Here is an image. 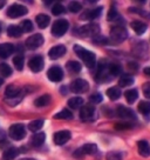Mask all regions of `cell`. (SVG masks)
Returning a JSON list of instances; mask_svg holds the SVG:
<instances>
[{"mask_svg": "<svg viewBox=\"0 0 150 160\" xmlns=\"http://www.w3.org/2000/svg\"><path fill=\"white\" fill-rule=\"evenodd\" d=\"M74 52L80 57V59L85 62V65L88 68H94L96 65V57L93 52L86 50L85 47L80 45H74Z\"/></svg>", "mask_w": 150, "mask_h": 160, "instance_id": "1", "label": "cell"}, {"mask_svg": "<svg viewBox=\"0 0 150 160\" xmlns=\"http://www.w3.org/2000/svg\"><path fill=\"white\" fill-rule=\"evenodd\" d=\"M110 38L115 44H120L128 38V32L123 26H114L110 30Z\"/></svg>", "mask_w": 150, "mask_h": 160, "instance_id": "2", "label": "cell"}, {"mask_svg": "<svg viewBox=\"0 0 150 160\" xmlns=\"http://www.w3.org/2000/svg\"><path fill=\"white\" fill-rule=\"evenodd\" d=\"M69 28V22L66 19L56 20L52 26V34L54 37H62Z\"/></svg>", "mask_w": 150, "mask_h": 160, "instance_id": "3", "label": "cell"}, {"mask_svg": "<svg viewBox=\"0 0 150 160\" xmlns=\"http://www.w3.org/2000/svg\"><path fill=\"white\" fill-rule=\"evenodd\" d=\"M8 134L13 140H22L26 137L25 126L22 124H14L10 127Z\"/></svg>", "mask_w": 150, "mask_h": 160, "instance_id": "4", "label": "cell"}, {"mask_svg": "<svg viewBox=\"0 0 150 160\" xmlns=\"http://www.w3.org/2000/svg\"><path fill=\"white\" fill-rule=\"evenodd\" d=\"M69 88L73 93H83V92L88 91L89 84L85 79H75L70 82Z\"/></svg>", "mask_w": 150, "mask_h": 160, "instance_id": "5", "label": "cell"}, {"mask_svg": "<svg viewBox=\"0 0 150 160\" xmlns=\"http://www.w3.org/2000/svg\"><path fill=\"white\" fill-rule=\"evenodd\" d=\"M100 32V26L97 24H88L86 26H82L79 28V34L82 37H94L99 34Z\"/></svg>", "mask_w": 150, "mask_h": 160, "instance_id": "6", "label": "cell"}, {"mask_svg": "<svg viewBox=\"0 0 150 160\" xmlns=\"http://www.w3.org/2000/svg\"><path fill=\"white\" fill-rule=\"evenodd\" d=\"M27 13H28L27 7H25L24 5H20V4H13L7 10V15L11 18H19V17L26 15Z\"/></svg>", "mask_w": 150, "mask_h": 160, "instance_id": "7", "label": "cell"}, {"mask_svg": "<svg viewBox=\"0 0 150 160\" xmlns=\"http://www.w3.org/2000/svg\"><path fill=\"white\" fill-rule=\"evenodd\" d=\"M96 110L93 105H83L80 110V119L83 121H91L95 118Z\"/></svg>", "mask_w": 150, "mask_h": 160, "instance_id": "8", "label": "cell"}, {"mask_svg": "<svg viewBox=\"0 0 150 160\" xmlns=\"http://www.w3.org/2000/svg\"><path fill=\"white\" fill-rule=\"evenodd\" d=\"M72 138V133L69 131H59L56 132L54 135H53V140H54V144L55 145H65L66 142H68Z\"/></svg>", "mask_w": 150, "mask_h": 160, "instance_id": "9", "label": "cell"}, {"mask_svg": "<svg viewBox=\"0 0 150 160\" xmlns=\"http://www.w3.org/2000/svg\"><path fill=\"white\" fill-rule=\"evenodd\" d=\"M47 77L53 82H59L63 79V71L59 66H53L47 72Z\"/></svg>", "mask_w": 150, "mask_h": 160, "instance_id": "10", "label": "cell"}, {"mask_svg": "<svg viewBox=\"0 0 150 160\" xmlns=\"http://www.w3.org/2000/svg\"><path fill=\"white\" fill-rule=\"evenodd\" d=\"M44 64H45V62H44V58H42L41 55H35V57H33V58L30 60L28 66H30V68L32 72L38 73V72L42 71Z\"/></svg>", "mask_w": 150, "mask_h": 160, "instance_id": "11", "label": "cell"}, {"mask_svg": "<svg viewBox=\"0 0 150 160\" xmlns=\"http://www.w3.org/2000/svg\"><path fill=\"white\" fill-rule=\"evenodd\" d=\"M42 44H44V37L41 34H34L26 40V46L30 50H35V48L40 47Z\"/></svg>", "mask_w": 150, "mask_h": 160, "instance_id": "12", "label": "cell"}, {"mask_svg": "<svg viewBox=\"0 0 150 160\" xmlns=\"http://www.w3.org/2000/svg\"><path fill=\"white\" fill-rule=\"evenodd\" d=\"M116 113L117 115L122 118V119H125V120H136V114L134 113V111L131 110V108H128V107H125V106H119L117 107V110H116Z\"/></svg>", "mask_w": 150, "mask_h": 160, "instance_id": "13", "label": "cell"}, {"mask_svg": "<svg viewBox=\"0 0 150 160\" xmlns=\"http://www.w3.org/2000/svg\"><path fill=\"white\" fill-rule=\"evenodd\" d=\"M6 99H15V98H22V91L15 85H10L7 86V88L5 91Z\"/></svg>", "mask_w": 150, "mask_h": 160, "instance_id": "14", "label": "cell"}, {"mask_svg": "<svg viewBox=\"0 0 150 160\" xmlns=\"http://www.w3.org/2000/svg\"><path fill=\"white\" fill-rule=\"evenodd\" d=\"M66 52H67V48H66L63 45H56L49 50L48 57H49L52 60L59 59V58H61L63 54H66Z\"/></svg>", "mask_w": 150, "mask_h": 160, "instance_id": "15", "label": "cell"}, {"mask_svg": "<svg viewBox=\"0 0 150 160\" xmlns=\"http://www.w3.org/2000/svg\"><path fill=\"white\" fill-rule=\"evenodd\" d=\"M102 7H96V8H91V10H87L85 13H82L80 17L81 20H93L99 18L102 13Z\"/></svg>", "mask_w": 150, "mask_h": 160, "instance_id": "16", "label": "cell"}, {"mask_svg": "<svg viewBox=\"0 0 150 160\" xmlns=\"http://www.w3.org/2000/svg\"><path fill=\"white\" fill-rule=\"evenodd\" d=\"M133 50H134V54L136 57L141 58V59H144V58H147V55H148V46H147V44H145L144 41L137 42Z\"/></svg>", "mask_w": 150, "mask_h": 160, "instance_id": "17", "label": "cell"}, {"mask_svg": "<svg viewBox=\"0 0 150 160\" xmlns=\"http://www.w3.org/2000/svg\"><path fill=\"white\" fill-rule=\"evenodd\" d=\"M14 45L10 44V42H4L0 45V58H8L13 52H14Z\"/></svg>", "mask_w": 150, "mask_h": 160, "instance_id": "18", "label": "cell"}, {"mask_svg": "<svg viewBox=\"0 0 150 160\" xmlns=\"http://www.w3.org/2000/svg\"><path fill=\"white\" fill-rule=\"evenodd\" d=\"M130 26H131L133 30L135 31L136 34H138V35H142L143 33H145V31H147V28H148L144 22H142V21H140V20L133 21V22L130 24Z\"/></svg>", "mask_w": 150, "mask_h": 160, "instance_id": "19", "label": "cell"}, {"mask_svg": "<svg viewBox=\"0 0 150 160\" xmlns=\"http://www.w3.org/2000/svg\"><path fill=\"white\" fill-rule=\"evenodd\" d=\"M137 148H138V153L142 157H149L150 155V146L148 144V141L145 140H140L137 142Z\"/></svg>", "mask_w": 150, "mask_h": 160, "instance_id": "20", "label": "cell"}, {"mask_svg": "<svg viewBox=\"0 0 150 160\" xmlns=\"http://www.w3.org/2000/svg\"><path fill=\"white\" fill-rule=\"evenodd\" d=\"M45 139H46V134L44 132H38V133H35L33 137H32V139H30V144L35 147H39L41 146L44 142H45Z\"/></svg>", "mask_w": 150, "mask_h": 160, "instance_id": "21", "label": "cell"}, {"mask_svg": "<svg viewBox=\"0 0 150 160\" xmlns=\"http://www.w3.org/2000/svg\"><path fill=\"white\" fill-rule=\"evenodd\" d=\"M35 21H36V24H38V26H39L40 28H46L47 26L49 25L50 18L47 14H39V15H36Z\"/></svg>", "mask_w": 150, "mask_h": 160, "instance_id": "22", "label": "cell"}, {"mask_svg": "<svg viewBox=\"0 0 150 160\" xmlns=\"http://www.w3.org/2000/svg\"><path fill=\"white\" fill-rule=\"evenodd\" d=\"M50 101H52V97L49 94H44L39 97L38 99H35L34 105L38 106V107H45V106L49 105Z\"/></svg>", "mask_w": 150, "mask_h": 160, "instance_id": "23", "label": "cell"}, {"mask_svg": "<svg viewBox=\"0 0 150 160\" xmlns=\"http://www.w3.org/2000/svg\"><path fill=\"white\" fill-rule=\"evenodd\" d=\"M85 104V100L80 98V97H74V98H70L68 100V106H69L70 108H73V110H77V108H80L82 107Z\"/></svg>", "mask_w": 150, "mask_h": 160, "instance_id": "24", "label": "cell"}, {"mask_svg": "<svg viewBox=\"0 0 150 160\" xmlns=\"http://www.w3.org/2000/svg\"><path fill=\"white\" fill-rule=\"evenodd\" d=\"M80 151L82 152L83 155H91V154H95L97 152V146L95 144H86L80 148Z\"/></svg>", "mask_w": 150, "mask_h": 160, "instance_id": "25", "label": "cell"}, {"mask_svg": "<svg viewBox=\"0 0 150 160\" xmlns=\"http://www.w3.org/2000/svg\"><path fill=\"white\" fill-rule=\"evenodd\" d=\"M125 100L128 101V104H134L136 101V99L138 98V92L135 88H131V90H128L124 93Z\"/></svg>", "mask_w": 150, "mask_h": 160, "instance_id": "26", "label": "cell"}, {"mask_svg": "<svg viewBox=\"0 0 150 160\" xmlns=\"http://www.w3.org/2000/svg\"><path fill=\"white\" fill-rule=\"evenodd\" d=\"M24 31L21 30L20 26H16V25H11L8 28H7V34L12 37V38H18L22 34Z\"/></svg>", "mask_w": 150, "mask_h": 160, "instance_id": "27", "label": "cell"}, {"mask_svg": "<svg viewBox=\"0 0 150 160\" xmlns=\"http://www.w3.org/2000/svg\"><path fill=\"white\" fill-rule=\"evenodd\" d=\"M19 153L18 148L15 147H11V148H7V150L4 152V155H2V159L4 160H13L16 158V155Z\"/></svg>", "mask_w": 150, "mask_h": 160, "instance_id": "28", "label": "cell"}, {"mask_svg": "<svg viewBox=\"0 0 150 160\" xmlns=\"http://www.w3.org/2000/svg\"><path fill=\"white\" fill-rule=\"evenodd\" d=\"M134 84V78L129 74H124L122 75L119 80V85L121 87H127V86H131Z\"/></svg>", "mask_w": 150, "mask_h": 160, "instance_id": "29", "label": "cell"}, {"mask_svg": "<svg viewBox=\"0 0 150 160\" xmlns=\"http://www.w3.org/2000/svg\"><path fill=\"white\" fill-rule=\"evenodd\" d=\"M54 119H62V120H69L73 119V113L69 110H61L59 113L54 115Z\"/></svg>", "mask_w": 150, "mask_h": 160, "instance_id": "30", "label": "cell"}, {"mask_svg": "<svg viewBox=\"0 0 150 160\" xmlns=\"http://www.w3.org/2000/svg\"><path fill=\"white\" fill-rule=\"evenodd\" d=\"M107 95L110 100H117L121 97V91L117 87H110L107 90Z\"/></svg>", "mask_w": 150, "mask_h": 160, "instance_id": "31", "label": "cell"}, {"mask_svg": "<svg viewBox=\"0 0 150 160\" xmlns=\"http://www.w3.org/2000/svg\"><path fill=\"white\" fill-rule=\"evenodd\" d=\"M137 110L140 113H142L143 115H149L150 114V102L149 101H141L138 106H137Z\"/></svg>", "mask_w": 150, "mask_h": 160, "instance_id": "32", "label": "cell"}, {"mask_svg": "<svg viewBox=\"0 0 150 160\" xmlns=\"http://www.w3.org/2000/svg\"><path fill=\"white\" fill-rule=\"evenodd\" d=\"M44 120L42 119H39V120H33L32 122L28 124V130L32 131V132H38V131L42 128V126H44Z\"/></svg>", "mask_w": 150, "mask_h": 160, "instance_id": "33", "label": "cell"}, {"mask_svg": "<svg viewBox=\"0 0 150 160\" xmlns=\"http://www.w3.org/2000/svg\"><path fill=\"white\" fill-rule=\"evenodd\" d=\"M67 68L72 72V73H79L82 68V66H81L80 62H77V61H68L67 62Z\"/></svg>", "mask_w": 150, "mask_h": 160, "instance_id": "34", "label": "cell"}, {"mask_svg": "<svg viewBox=\"0 0 150 160\" xmlns=\"http://www.w3.org/2000/svg\"><path fill=\"white\" fill-rule=\"evenodd\" d=\"M12 73H13V71H12L10 65H7V64H0V75H2L4 78H7V77H11Z\"/></svg>", "mask_w": 150, "mask_h": 160, "instance_id": "35", "label": "cell"}, {"mask_svg": "<svg viewBox=\"0 0 150 160\" xmlns=\"http://www.w3.org/2000/svg\"><path fill=\"white\" fill-rule=\"evenodd\" d=\"M13 64L14 66L16 67V70L18 71H21L24 68V64H25V58L22 57L21 54H18L16 57L13 58Z\"/></svg>", "mask_w": 150, "mask_h": 160, "instance_id": "36", "label": "cell"}, {"mask_svg": "<svg viewBox=\"0 0 150 160\" xmlns=\"http://www.w3.org/2000/svg\"><path fill=\"white\" fill-rule=\"evenodd\" d=\"M109 72L111 77L114 78L116 75H120L121 72H122V67H121L119 64H115V62H113V64H109Z\"/></svg>", "mask_w": 150, "mask_h": 160, "instance_id": "37", "label": "cell"}, {"mask_svg": "<svg viewBox=\"0 0 150 160\" xmlns=\"http://www.w3.org/2000/svg\"><path fill=\"white\" fill-rule=\"evenodd\" d=\"M68 10L72 13H77V12H80L82 10V5H81L79 1H72V2H69V5H68Z\"/></svg>", "mask_w": 150, "mask_h": 160, "instance_id": "38", "label": "cell"}, {"mask_svg": "<svg viewBox=\"0 0 150 160\" xmlns=\"http://www.w3.org/2000/svg\"><path fill=\"white\" fill-rule=\"evenodd\" d=\"M122 153L117 151H111L105 155V160H122Z\"/></svg>", "mask_w": 150, "mask_h": 160, "instance_id": "39", "label": "cell"}, {"mask_svg": "<svg viewBox=\"0 0 150 160\" xmlns=\"http://www.w3.org/2000/svg\"><path fill=\"white\" fill-rule=\"evenodd\" d=\"M65 12H66L65 6L59 4V2L55 4V5L52 7V13L54 15H60V14H62V13H65Z\"/></svg>", "mask_w": 150, "mask_h": 160, "instance_id": "40", "label": "cell"}, {"mask_svg": "<svg viewBox=\"0 0 150 160\" xmlns=\"http://www.w3.org/2000/svg\"><path fill=\"white\" fill-rule=\"evenodd\" d=\"M20 27L24 32H32V31H33V24H32L30 20H24V21L21 22Z\"/></svg>", "mask_w": 150, "mask_h": 160, "instance_id": "41", "label": "cell"}, {"mask_svg": "<svg viewBox=\"0 0 150 160\" xmlns=\"http://www.w3.org/2000/svg\"><path fill=\"white\" fill-rule=\"evenodd\" d=\"M133 127H134V125L131 122H117V124H115L116 130H129Z\"/></svg>", "mask_w": 150, "mask_h": 160, "instance_id": "42", "label": "cell"}, {"mask_svg": "<svg viewBox=\"0 0 150 160\" xmlns=\"http://www.w3.org/2000/svg\"><path fill=\"white\" fill-rule=\"evenodd\" d=\"M107 18H108V20H110V21H111V20H116L117 18H119V13H117V11H116V8L114 7V6L109 10Z\"/></svg>", "mask_w": 150, "mask_h": 160, "instance_id": "43", "label": "cell"}, {"mask_svg": "<svg viewBox=\"0 0 150 160\" xmlns=\"http://www.w3.org/2000/svg\"><path fill=\"white\" fill-rule=\"evenodd\" d=\"M102 100H103V98H102V95H101L100 93H95V94H93L89 97V101L91 104H99Z\"/></svg>", "mask_w": 150, "mask_h": 160, "instance_id": "44", "label": "cell"}, {"mask_svg": "<svg viewBox=\"0 0 150 160\" xmlns=\"http://www.w3.org/2000/svg\"><path fill=\"white\" fill-rule=\"evenodd\" d=\"M142 90H143V94H144V97H147V98H149L150 99V82H145V84H143Z\"/></svg>", "mask_w": 150, "mask_h": 160, "instance_id": "45", "label": "cell"}, {"mask_svg": "<svg viewBox=\"0 0 150 160\" xmlns=\"http://www.w3.org/2000/svg\"><path fill=\"white\" fill-rule=\"evenodd\" d=\"M94 42H95V44H108L109 41H108V39L105 38V37H95V38H94Z\"/></svg>", "mask_w": 150, "mask_h": 160, "instance_id": "46", "label": "cell"}, {"mask_svg": "<svg viewBox=\"0 0 150 160\" xmlns=\"http://www.w3.org/2000/svg\"><path fill=\"white\" fill-rule=\"evenodd\" d=\"M143 73H144V75H147V77H150V66L145 67L144 70H143Z\"/></svg>", "mask_w": 150, "mask_h": 160, "instance_id": "47", "label": "cell"}, {"mask_svg": "<svg viewBox=\"0 0 150 160\" xmlns=\"http://www.w3.org/2000/svg\"><path fill=\"white\" fill-rule=\"evenodd\" d=\"M5 0H0V8H1V7H4V6H5Z\"/></svg>", "mask_w": 150, "mask_h": 160, "instance_id": "48", "label": "cell"}, {"mask_svg": "<svg viewBox=\"0 0 150 160\" xmlns=\"http://www.w3.org/2000/svg\"><path fill=\"white\" fill-rule=\"evenodd\" d=\"M2 84H4V79H2V78H0V87H1Z\"/></svg>", "mask_w": 150, "mask_h": 160, "instance_id": "49", "label": "cell"}, {"mask_svg": "<svg viewBox=\"0 0 150 160\" xmlns=\"http://www.w3.org/2000/svg\"><path fill=\"white\" fill-rule=\"evenodd\" d=\"M0 33H1V25H0Z\"/></svg>", "mask_w": 150, "mask_h": 160, "instance_id": "50", "label": "cell"}, {"mask_svg": "<svg viewBox=\"0 0 150 160\" xmlns=\"http://www.w3.org/2000/svg\"><path fill=\"white\" fill-rule=\"evenodd\" d=\"M24 160H34V159H24Z\"/></svg>", "mask_w": 150, "mask_h": 160, "instance_id": "51", "label": "cell"}]
</instances>
